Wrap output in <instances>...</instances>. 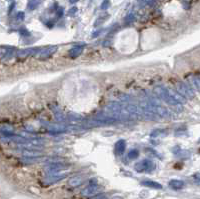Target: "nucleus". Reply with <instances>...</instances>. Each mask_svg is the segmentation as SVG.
Listing matches in <instances>:
<instances>
[]
</instances>
